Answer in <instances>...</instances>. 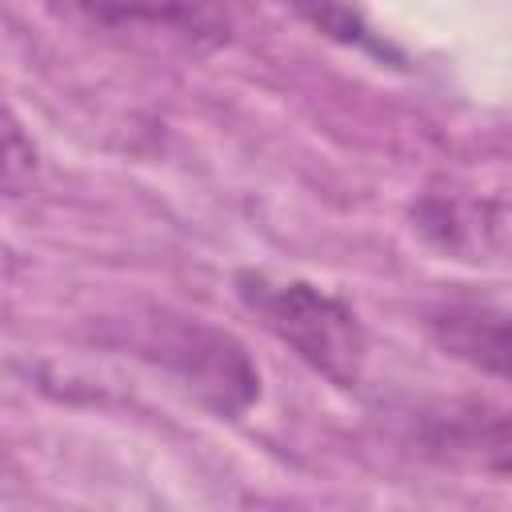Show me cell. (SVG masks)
I'll list each match as a JSON object with an SVG mask.
<instances>
[{
    "label": "cell",
    "instance_id": "6da1fadb",
    "mask_svg": "<svg viewBox=\"0 0 512 512\" xmlns=\"http://www.w3.org/2000/svg\"><path fill=\"white\" fill-rule=\"evenodd\" d=\"M236 296L308 368L340 388L360 380L368 360V332L340 296L308 280H272L264 272H236Z\"/></svg>",
    "mask_w": 512,
    "mask_h": 512
},
{
    "label": "cell",
    "instance_id": "277c9868",
    "mask_svg": "<svg viewBox=\"0 0 512 512\" xmlns=\"http://www.w3.org/2000/svg\"><path fill=\"white\" fill-rule=\"evenodd\" d=\"M40 172V152L12 108L0 100V192H24Z\"/></svg>",
    "mask_w": 512,
    "mask_h": 512
},
{
    "label": "cell",
    "instance_id": "7a4b0ae2",
    "mask_svg": "<svg viewBox=\"0 0 512 512\" xmlns=\"http://www.w3.org/2000/svg\"><path fill=\"white\" fill-rule=\"evenodd\" d=\"M148 356L176 372L196 400L220 416H240L260 396V372L240 340L196 320H160L148 336Z\"/></svg>",
    "mask_w": 512,
    "mask_h": 512
},
{
    "label": "cell",
    "instance_id": "5b68a950",
    "mask_svg": "<svg viewBox=\"0 0 512 512\" xmlns=\"http://www.w3.org/2000/svg\"><path fill=\"white\" fill-rule=\"evenodd\" d=\"M300 16L312 20L316 28H324V32L336 36V40H348V44H372V36H368V28L360 24V16H352V12H344V8H304ZM372 48H376V44H372ZM376 52H384V48H376Z\"/></svg>",
    "mask_w": 512,
    "mask_h": 512
},
{
    "label": "cell",
    "instance_id": "3957f363",
    "mask_svg": "<svg viewBox=\"0 0 512 512\" xmlns=\"http://www.w3.org/2000/svg\"><path fill=\"white\" fill-rule=\"evenodd\" d=\"M436 344L492 376H508V320L500 308L448 304L428 320Z\"/></svg>",
    "mask_w": 512,
    "mask_h": 512
}]
</instances>
